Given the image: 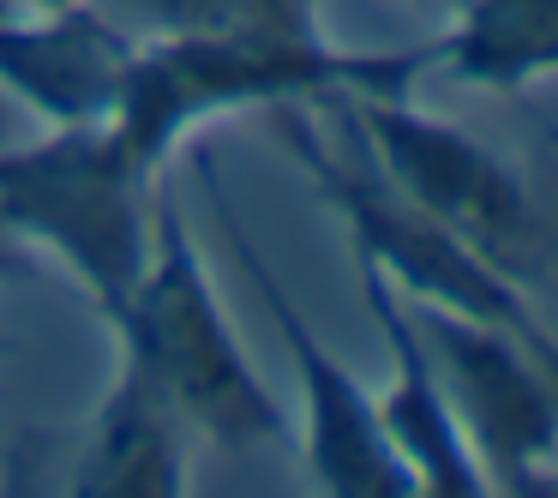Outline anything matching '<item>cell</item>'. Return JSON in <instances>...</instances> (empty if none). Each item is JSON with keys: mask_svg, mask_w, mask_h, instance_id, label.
I'll use <instances>...</instances> for the list:
<instances>
[{"mask_svg": "<svg viewBox=\"0 0 558 498\" xmlns=\"http://www.w3.org/2000/svg\"><path fill=\"white\" fill-rule=\"evenodd\" d=\"M433 78L426 49H337L318 25H193L138 42L114 133L169 174L210 121L265 114L282 102L330 97H414Z\"/></svg>", "mask_w": 558, "mask_h": 498, "instance_id": "obj_1", "label": "cell"}, {"mask_svg": "<svg viewBox=\"0 0 558 498\" xmlns=\"http://www.w3.org/2000/svg\"><path fill=\"white\" fill-rule=\"evenodd\" d=\"M121 361H133L150 385L169 397L186 433L217 450H265L289 445L294 426L270 385L253 373L229 313H222L210 270L193 246L169 181L157 186V222H150V258L133 294L109 318Z\"/></svg>", "mask_w": 558, "mask_h": 498, "instance_id": "obj_2", "label": "cell"}, {"mask_svg": "<svg viewBox=\"0 0 558 498\" xmlns=\"http://www.w3.org/2000/svg\"><path fill=\"white\" fill-rule=\"evenodd\" d=\"M162 169H150L114 121L49 126L0 145V234L37 246L109 325L150 258Z\"/></svg>", "mask_w": 558, "mask_h": 498, "instance_id": "obj_3", "label": "cell"}, {"mask_svg": "<svg viewBox=\"0 0 558 498\" xmlns=\"http://www.w3.org/2000/svg\"><path fill=\"white\" fill-rule=\"evenodd\" d=\"M373 162L426 222L481 265L534 294L558 258V181L534 162H505L474 133L414 109V97H349Z\"/></svg>", "mask_w": 558, "mask_h": 498, "instance_id": "obj_4", "label": "cell"}, {"mask_svg": "<svg viewBox=\"0 0 558 498\" xmlns=\"http://www.w3.org/2000/svg\"><path fill=\"white\" fill-rule=\"evenodd\" d=\"M186 157H193L210 210H217L222 234H229L234 265L246 270L253 294L265 301L270 325H277V337H282V354H289V366H294V385H301V397H306V426L301 433H306V474H313V486L330 493V498H414V474H409V462L397 457V445L385 438V426H378L373 390L318 342V330L306 325L301 306L289 301L282 277L265 265V253H258L253 234H246L234 198L222 193L217 157H210L198 138L186 145Z\"/></svg>", "mask_w": 558, "mask_h": 498, "instance_id": "obj_5", "label": "cell"}, {"mask_svg": "<svg viewBox=\"0 0 558 498\" xmlns=\"http://www.w3.org/2000/svg\"><path fill=\"white\" fill-rule=\"evenodd\" d=\"M402 294V289H397ZM409 301V294H402ZM421 342L438 366L445 402L457 414V433L481 469L486 493L522 498L534 469L558 457V397L541 378L517 337L505 325H481L450 306L409 301Z\"/></svg>", "mask_w": 558, "mask_h": 498, "instance_id": "obj_6", "label": "cell"}, {"mask_svg": "<svg viewBox=\"0 0 558 498\" xmlns=\"http://www.w3.org/2000/svg\"><path fill=\"white\" fill-rule=\"evenodd\" d=\"M138 37L97 0L0 13V90L49 126L114 121Z\"/></svg>", "mask_w": 558, "mask_h": 498, "instance_id": "obj_7", "label": "cell"}, {"mask_svg": "<svg viewBox=\"0 0 558 498\" xmlns=\"http://www.w3.org/2000/svg\"><path fill=\"white\" fill-rule=\"evenodd\" d=\"M354 270H361V294L366 313H373L378 337H385L390 354V385L378 402V426L397 445V457L409 462L414 493L426 498H486V481L474 469L469 445L457 433V414L445 402V385H438V366L421 342V325H414L409 301L397 294V282L373 265V258L354 253Z\"/></svg>", "mask_w": 558, "mask_h": 498, "instance_id": "obj_8", "label": "cell"}, {"mask_svg": "<svg viewBox=\"0 0 558 498\" xmlns=\"http://www.w3.org/2000/svg\"><path fill=\"white\" fill-rule=\"evenodd\" d=\"M186 421L133 361L114 366L102 402L78 433L66 493L73 498H181L186 493Z\"/></svg>", "mask_w": 558, "mask_h": 498, "instance_id": "obj_9", "label": "cell"}, {"mask_svg": "<svg viewBox=\"0 0 558 498\" xmlns=\"http://www.w3.org/2000/svg\"><path fill=\"white\" fill-rule=\"evenodd\" d=\"M433 73L493 97H522L558 73V0H457L445 37L433 42Z\"/></svg>", "mask_w": 558, "mask_h": 498, "instance_id": "obj_10", "label": "cell"}, {"mask_svg": "<svg viewBox=\"0 0 558 498\" xmlns=\"http://www.w3.org/2000/svg\"><path fill=\"white\" fill-rule=\"evenodd\" d=\"M450 313H469V318H481V325H505L510 337L529 349V361L541 366V378L553 385V397H558V330L534 313L529 289H517L510 277H498L493 265H481L469 282H462V294H457Z\"/></svg>", "mask_w": 558, "mask_h": 498, "instance_id": "obj_11", "label": "cell"}, {"mask_svg": "<svg viewBox=\"0 0 558 498\" xmlns=\"http://www.w3.org/2000/svg\"><path fill=\"white\" fill-rule=\"evenodd\" d=\"M522 498H558V469H553V462L529 474V486H522Z\"/></svg>", "mask_w": 558, "mask_h": 498, "instance_id": "obj_12", "label": "cell"}, {"mask_svg": "<svg viewBox=\"0 0 558 498\" xmlns=\"http://www.w3.org/2000/svg\"><path fill=\"white\" fill-rule=\"evenodd\" d=\"M13 138H19V102L0 90V145H13Z\"/></svg>", "mask_w": 558, "mask_h": 498, "instance_id": "obj_13", "label": "cell"}, {"mask_svg": "<svg viewBox=\"0 0 558 498\" xmlns=\"http://www.w3.org/2000/svg\"><path fill=\"white\" fill-rule=\"evenodd\" d=\"M409 7H421V13H438V19L457 13V0H409Z\"/></svg>", "mask_w": 558, "mask_h": 498, "instance_id": "obj_14", "label": "cell"}, {"mask_svg": "<svg viewBox=\"0 0 558 498\" xmlns=\"http://www.w3.org/2000/svg\"><path fill=\"white\" fill-rule=\"evenodd\" d=\"M25 7H61V0H0V13H25Z\"/></svg>", "mask_w": 558, "mask_h": 498, "instance_id": "obj_15", "label": "cell"}, {"mask_svg": "<svg viewBox=\"0 0 558 498\" xmlns=\"http://www.w3.org/2000/svg\"><path fill=\"white\" fill-rule=\"evenodd\" d=\"M306 7H313V0H306Z\"/></svg>", "mask_w": 558, "mask_h": 498, "instance_id": "obj_16", "label": "cell"}]
</instances>
